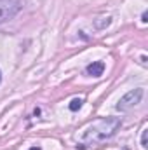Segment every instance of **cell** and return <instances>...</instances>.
Listing matches in <instances>:
<instances>
[{"mask_svg":"<svg viewBox=\"0 0 148 150\" xmlns=\"http://www.w3.org/2000/svg\"><path fill=\"white\" fill-rule=\"evenodd\" d=\"M120 127V119L118 117H101L98 120H94L92 124H89L82 134H80V142L82 145H98L105 140L111 138Z\"/></svg>","mask_w":148,"mask_h":150,"instance_id":"1","label":"cell"},{"mask_svg":"<svg viewBox=\"0 0 148 150\" xmlns=\"http://www.w3.org/2000/svg\"><path fill=\"white\" fill-rule=\"evenodd\" d=\"M143 94H145L143 87L132 89V91H129L127 94H124V96L118 100V103L115 105V108H117L118 112H127V110H131V108H134L136 105H140V103H141Z\"/></svg>","mask_w":148,"mask_h":150,"instance_id":"2","label":"cell"},{"mask_svg":"<svg viewBox=\"0 0 148 150\" xmlns=\"http://www.w3.org/2000/svg\"><path fill=\"white\" fill-rule=\"evenodd\" d=\"M21 0H0V25L12 19L21 11Z\"/></svg>","mask_w":148,"mask_h":150,"instance_id":"3","label":"cell"},{"mask_svg":"<svg viewBox=\"0 0 148 150\" xmlns=\"http://www.w3.org/2000/svg\"><path fill=\"white\" fill-rule=\"evenodd\" d=\"M103 72H105V63L103 61H92L85 68V74L91 75V77H99V75H103Z\"/></svg>","mask_w":148,"mask_h":150,"instance_id":"4","label":"cell"},{"mask_svg":"<svg viewBox=\"0 0 148 150\" xmlns=\"http://www.w3.org/2000/svg\"><path fill=\"white\" fill-rule=\"evenodd\" d=\"M110 23H111V18H110V16H106V18H99L98 21H94V28L103 30V28L110 26Z\"/></svg>","mask_w":148,"mask_h":150,"instance_id":"5","label":"cell"},{"mask_svg":"<svg viewBox=\"0 0 148 150\" xmlns=\"http://www.w3.org/2000/svg\"><path fill=\"white\" fill-rule=\"evenodd\" d=\"M82 103H84V101H82L80 98H75V100H72V103L68 105V108H70L72 112H77V110L82 108Z\"/></svg>","mask_w":148,"mask_h":150,"instance_id":"6","label":"cell"},{"mask_svg":"<svg viewBox=\"0 0 148 150\" xmlns=\"http://www.w3.org/2000/svg\"><path fill=\"white\" fill-rule=\"evenodd\" d=\"M141 147H143V149H147L148 147V129L143 131V136H141Z\"/></svg>","mask_w":148,"mask_h":150,"instance_id":"7","label":"cell"},{"mask_svg":"<svg viewBox=\"0 0 148 150\" xmlns=\"http://www.w3.org/2000/svg\"><path fill=\"white\" fill-rule=\"evenodd\" d=\"M141 21H143V23H147V21H148V14H147V12H143V14H141Z\"/></svg>","mask_w":148,"mask_h":150,"instance_id":"8","label":"cell"},{"mask_svg":"<svg viewBox=\"0 0 148 150\" xmlns=\"http://www.w3.org/2000/svg\"><path fill=\"white\" fill-rule=\"evenodd\" d=\"M30 150H42V149H40V147H32Z\"/></svg>","mask_w":148,"mask_h":150,"instance_id":"9","label":"cell"},{"mask_svg":"<svg viewBox=\"0 0 148 150\" xmlns=\"http://www.w3.org/2000/svg\"><path fill=\"white\" fill-rule=\"evenodd\" d=\"M0 82H2V72H0Z\"/></svg>","mask_w":148,"mask_h":150,"instance_id":"10","label":"cell"}]
</instances>
